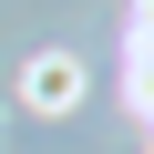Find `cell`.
I'll use <instances>...</instances> for the list:
<instances>
[{"label":"cell","mask_w":154,"mask_h":154,"mask_svg":"<svg viewBox=\"0 0 154 154\" xmlns=\"http://www.w3.org/2000/svg\"><path fill=\"white\" fill-rule=\"evenodd\" d=\"M21 103H41V113H72V103H82V62H72V51H41V62L21 72Z\"/></svg>","instance_id":"cell-1"}]
</instances>
